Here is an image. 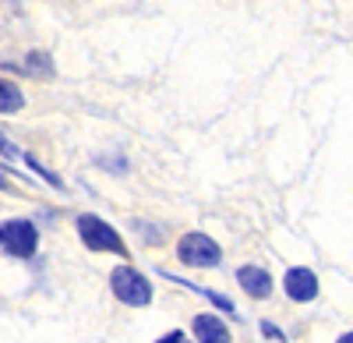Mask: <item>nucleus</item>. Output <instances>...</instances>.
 <instances>
[{
    "label": "nucleus",
    "mask_w": 353,
    "mask_h": 343,
    "mask_svg": "<svg viewBox=\"0 0 353 343\" xmlns=\"http://www.w3.org/2000/svg\"><path fill=\"white\" fill-rule=\"evenodd\" d=\"M74 231H78V237H81V244L88 248V251H106V255H121V259L128 262L131 259V251H128V244H124V237L113 231V226L103 219V216H96V213H81L78 219H74Z\"/></svg>",
    "instance_id": "f257e3e1"
},
{
    "label": "nucleus",
    "mask_w": 353,
    "mask_h": 343,
    "mask_svg": "<svg viewBox=\"0 0 353 343\" xmlns=\"http://www.w3.org/2000/svg\"><path fill=\"white\" fill-rule=\"evenodd\" d=\"M110 291H113L117 301L128 304V308H145V304H152V294H156L152 283H149V276L138 273L131 262L117 266V269L110 273Z\"/></svg>",
    "instance_id": "f03ea898"
},
{
    "label": "nucleus",
    "mask_w": 353,
    "mask_h": 343,
    "mask_svg": "<svg viewBox=\"0 0 353 343\" xmlns=\"http://www.w3.org/2000/svg\"><path fill=\"white\" fill-rule=\"evenodd\" d=\"M0 251L8 255V259H32L39 251V231L32 219L25 216H11L0 223Z\"/></svg>",
    "instance_id": "7ed1b4c3"
},
{
    "label": "nucleus",
    "mask_w": 353,
    "mask_h": 343,
    "mask_svg": "<svg viewBox=\"0 0 353 343\" xmlns=\"http://www.w3.org/2000/svg\"><path fill=\"white\" fill-rule=\"evenodd\" d=\"M176 259L191 269H216L223 262V248L216 244V237L201 234V231H191L176 241Z\"/></svg>",
    "instance_id": "20e7f679"
},
{
    "label": "nucleus",
    "mask_w": 353,
    "mask_h": 343,
    "mask_svg": "<svg viewBox=\"0 0 353 343\" xmlns=\"http://www.w3.org/2000/svg\"><path fill=\"white\" fill-rule=\"evenodd\" d=\"M283 291H286L290 301H297V304L314 301V297H318V276H314V269H307V266H293V269H286V276H283Z\"/></svg>",
    "instance_id": "39448f33"
},
{
    "label": "nucleus",
    "mask_w": 353,
    "mask_h": 343,
    "mask_svg": "<svg viewBox=\"0 0 353 343\" xmlns=\"http://www.w3.org/2000/svg\"><path fill=\"white\" fill-rule=\"evenodd\" d=\"M191 336L194 343H230V326L212 311H201L191 319Z\"/></svg>",
    "instance_id": "423d86ee"
},
{
    "label": "nucleus",
    "mask_w": 353,
    "mask_h": 343,
    "mask_svg": "<svg viewBox=\"0 0 353 343\" xmlns=\"http://www.w3.org/2000/svg\"><path fill=\"white\" fill-rule=\"evenodd\" d=\"M237 283H241V291L248 297H258V301H265L272 294V276H269L265 266H241L237 269Z\"/></svg>",
    "instance_id": "0eeeda50"
},
{
    "label": "nucleus",
    "mask_w": 353,
    "mask_h": 343,
    "mask_svg": "<svg viewBox=\"0 0 353 343\" xmlns=\"http://www.w3.org/2000/svg\"><path fill=\"white\" fill-rule=\"evenodd\" d=\"M159 276L163 280H170V283H176V287H188V291H194L198 297H205V301H212L223 315H233L237 319V308H233V301L230 297H223L219 291H205V287H198V283H191V280H184V276H173V273H166V269H159Z\"/></svg>",
    "instance_id": "6e6552de"
},
{
    "label": "nucleus",
    "mask_w": 353,
    "mask_h": 343,
    "mask_svg": "<svg viewBox=\"0 0 353 343\" xmlns=\"http://www.w3.org/2000/svg\"><path fill=\"white\" fill-rule=\"evenodd\" d=\"M25 106V92L11 78H0V113H18Z\"/></svg>",
    "instance_id": "1a4fd4ad"
},
{
    "label": "nucleus",
    "mask_w": 353,
    "mask_h": 343,
    "mask_svg": "<svg viewBox=\"0 0 353 343\" xmlns=\"http://www.w3.org/2000/svg\"><path fill=\"white\" fill-rule=\"evenodd\" d=\"M21 71H28L32 78H53L57 71H53V61H50V53L46 50H28V57H25V68Z\"/></svg>",
    "instance_id": "9d476101"
},
{
    "label": "nucleus",
    "mask_w": 353,
    "mask_h": 343,
    "mask_svg": "<svg viewBox=\"0 0 353 343\" xmlns=\"http://www.w3.org/2000/svg\"><path fill=\"white\" fill-rule=\"evenodd\" d=\"M21 159L28 163V170H32V174H39V177H43V181H50L53 188H64V181H61V177H57V174H53V170H46V166H43V163H39L36 156H25V153H21Z\"/></svg>",
    "instance_id": "9b49d317"
},
{
    "label": "nucleus",
    "mask_w": 353,
    "mask_h": 343,
    "mask_svg": "<svg viewBox=\"0 0 353 343\" xmlns=\"http://www.w3.org/2000/svg\"><path fill=\"white\" fill-rule=\"evenodd\" d=\"M96 166L110 170V174H128V159L124 156H96Z\"/></svg>",
    "instance_id": "f8f14e48"
},
{
    "label": "nucleus",
    "mask_w": 353,
    "mask_h": 343,
    "mask_svg": "<svg viewBox=\"0 0 353 343\" xmlns=\"http://www.w3.org/2000/svg\"><path fill=\"white\" fill-rule=\"evenodd\" d=\"M134 231H138L145 241H152V244H159V241H163V231H159V226L145 223V219H134Z\"/></svg>",
    "instance_id": "ddd939ff"
},
{
    "label": "nucleus",
    "mask_w": 353,
    "mask_h": 343,
    "mask_svg": "<svg viewBox=\"0 0 353 343\" xmlns=\"http://www.w3.org/2000/svg\"><path fill=\"white\" fill-rule=\"evenodd\" d=\"M156 343H194V340H191L188 333H181V329H170V333H163Z\"/></svg>",
    "instance_id": "4468645a"
},
{
    "label": "nucleus",
    "mask_w": 353,
    "mask_h": 343,
    "mask_svg": "<svg viewBox=\"0 0 353 343\" xmlns=\"http://www.w3.org/2000/svg\"><path fill=\"white\" fill-rule=\"evenodd\" d=\"M0 156H8V159H18V156H21V149L14 146L11 138H4V135H0Z\"/></svg>",
    "instance_id": "2eb2a0df"
},
{
    "label": "nucleus",
    "mask_w": 353,
    "mask_h": 343,
    "mask_svg": "<svg viewBox=\"0 0 353 343\" xmlns=\"http://www.w3.org/2000/svg\"><path fill=\"white\" fill-rule=\"evenodd\" d=\"M261 333H265V336H269V340H279V343L286 340V333H279V329H276L272 322H261Z\"/></svg>",
    "instance_id": "dca6fc26"
},
{
    "label": "nucleus",
    "mask_w": 353,
    "mask_h": 343,
    "mask_svg": "<svg viewBox=\"0 0 353 343\" xmlns=\"http://www.w3.org/2000/svg\"><path fill=\"white\" fill-rule=\"evenodd\" d=\"M0 191H8V174L0 170Z\"/></svg>",
    "instance_id": "f3484780"
},
{
    "label": "nucleus",
    "mask_w": 353,
    "mask_h": 343,
    "mask_svg": "<svg viewBox=\"0 0 353 343\" xmlns=\"http://www.w3.org/2000/svg\"><path fill=\"white\" fill-rule=\"evenodd\" d=\"M336 343H353V333H343V336H339Z\"/></svg>",
    "instance_id": "a211bd4d"
}]
</instances>
